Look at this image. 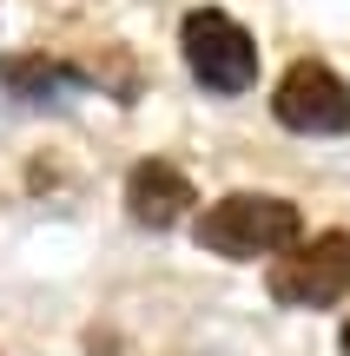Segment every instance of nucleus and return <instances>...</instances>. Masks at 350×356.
I'll return each mask as SVG.
<instances>
[{"instance_id":"nucleus-1","label":"nucleus","mask_w":350,"mask_h":356,"mask_svg":"<svg viewBox=\"0 0 350 356\" xmlns=\"http://www.w3.org/2000/svg\"><path fill=\"white\" fill-rule=\"evenodd\" d=\"M298 231H304L298 204L258 198V191H232V198H218L192 225V238L205 244V251H218V257H271V251H291Z\"/></svg>"},{"instance_id":"nucleus-4","label":"nucleus","mask_w":350,"mask_h":356,"mask_svg":"<svg viewBox=\"0 0 350 356\" xmlns=\"http://www.w3.org/2000/svg\"><path fill=\"white\" fill-rule=\"evenodd\" d=\"M271 113H278V126L311 132V139H324V132H350V86L331 73L324 60H298L285 79H278Z\"/></svg>"},{"instance_id":"nucleus-6","label":"nucleus","mask_w":350,"mask_h":356,"mask_svg":"<svg viewBox=\"0 0 350 356\" xmlns=\"http://www.w3.org/2000/svg\"><path fill=\"white\" fill-rule=\"evenodd\" d=\"M0 86L26 106H60L73 92H86V73L66 60H47V53H26V60H0Z\"/></svg>"},{"instance_id":"nucleus-5","label":"nucleus","mask_w":350,"mask_h":356,"mask_svg":"<svg viewBox=\"0 0 350 356\" xmlns=\"http://www.w3.org/2000/svg\"><path fill=\"white\" fill-rule=\"evenodd\" d=\"M192 185H185V172L179 165H166V159H145V165H132L126 178V211L139 218V225H152V231H172L185 211H192Z\"/></svg>"},{"instance_id":"nucleus-7","label":"nucleus","mask_w":350,"mask_h":356,"mask_svg":"<svg viewBox=\"0 0 350 356\" xmlns=\"http://www.w3.org/2000/svg\"><path fill=\"white\" fill-rule=\"evenodd\" d=\"M344 356H350V317H344Z\"/></svg>"},{"instance_id":"nucleus-2","label":"nucleus","mask_w":350,"mask_h":356,"mask_svg":"<svg viewBox=\"0 0 350 356\" xmlns=\"http://www.w3.org/2000/svg\"><path fill=\"white\" fill-rule=\"evenodd\" d=\"M179 47H185L192 79H198V86H212V92H245L251 79H258V40H251L232 13H218V7L185 13Z\"/></svg>"},{"instance_id":"nucleus-3","label":"nucleus","mask_w":350,"mask_h":356,"mask_svg":"<svg viewBox=\"0 0 350 356\" xmlns=\"http://www.w3.org/2000/svg\"><path fill=\"white\" fill-rule=\"evenodd\" d=\"M271 297L291 310H324L337 297H350V231H324V238L298 244L291 257H278Z\"/></svg>"}]
</instances>
